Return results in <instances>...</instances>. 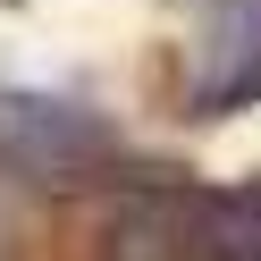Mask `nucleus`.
<instances>
[{
	"label": "nucleus",
	"instance_id": "f257e3e1",
	"mask_svg": "<svg viewBox=\"0 0 261 261\" xmlns=\"http://www.w3.org/2000/svg\"><path fill=\"white\" fill-rule=\"evenodd\" d=\"M0 126L25 143L34 160H85V152H101V126L85 118V110H68V101H0Z\"/></svg>",
	"mask_w": 261,
	"mask_h": 261
},
{
	"label": "nucleus",
	"instance_id": "f03ea898",
	"mask_svg": "<svg viewBox=\"0 0 261 261\" xmlns=\"http://www.w3.org/2000/svg\"><path fill=\"white\" fill-rule=\"evenodd\" d=\"M194 227H202V261H261V186L194 202Z\"/></svg>",
	"mask_w": 261,
	"mask_h": 261
}]
</instances>
